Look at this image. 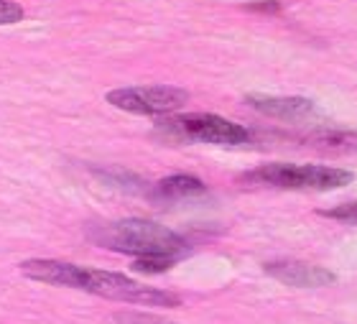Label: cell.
<instances>
[{
    "label": "cell",
    "mask_w": 357,
    "mask_h": 324,
    "mask_svg": "<svg viewBox=\"0 0 357 324\" xmlns=\"http://www.w3.org/2000/svg\"><path fill=\"white\" fill-rule=\"evenodd\" d=\"M21 273L26 279L38 281V284L77 288V291H87V294L110 299V302L138 304V307H178L181 304V299L176 294H172V291L143 286L141 281L123 276V273L75 265L67 263V260H26V263H21Z\"/></svg>",
    "instance_id": "cell-1"
},
{
    "label": "cell",
    "mask_w": 357,
    "mask_h": 324,
    "mask_svg": "<svg viewBox=\"0 0 357 324\" xmlns=\"http://www.w3.org/2000/svg\"><path fill=\"white\" fill-rule=\"evenodd\" d=\"M89 240L100 248L128 253L135 258L166 256V258L178 260L189 251L186 240L178 233L153 220H120L97 225V228L89 230Z\"/></svg>",
    "instance_id": "cell-2"
},
{
    "label": "cell",
    "mask_w": 357,
    "mask_h": 324,
    "mask_svg": "<svg viewBox=\"0 0 357 324\" xmlns=\"http://www.w3.org/2000/svg\"><path fill=\"white\" fill-rule=\"evenodd\" d=\"M355 174L337 166L319 163H266L248 171L240 182L253 186H273V189H296V192H329L352 184Z\"/></svg>",
    "instance_id": "cell-3"
},
{
    "label": "cell",
    "mask_w": 357,
    "mask_h": 324,
    "mask_svg": "<svg viewBox=\"0 0 357 324\" xmlns=\"http://www.w3.org/2000/svg\"><path fill=\"white\" fill-rule=\"evenodd\" d=\"M166 133H172L176 138L197 140V143H212V146H240L250 140L248 128L240 123L215 115V112H189V115H178L161 123Z\"/></svg>",
    "instance_id": "cell-4"
},
{
    "label": "cell",
    "mask_w": 357,
    "mask_h": 324,
    "mask_svg": "<svg viewBox=\"0 0 357 324\" xmlns=\"http://www.w3.org/2000/svg\"><path fill=\"white\" fill-rule=\"evenodd\" d=\"M112 108L133 115H172L189 103V92L174 84H141V87H120L110 89L105 97Z\"/></svg>",
    "instance_id": "cell-5"
},
{
    "label": "cell",
    "mask_w": 357,
    "mask_h": 324,
    "mask_svg": "<svg viewBox=\"0 0 357 324\" xmlns=\"http://www.w3.org/2000/svg\"><path fill=\"white\" fill-rule=\"evenodd\" d=\"M266 273L294 288H321L332 286L337 276L324 265L304 263V260H275L266 265Z\"/></svg>",
    "instance_id": "cell-6"
},
{
    "label": "cell",
    "mask_w": 357,
    "mask_h": 324,
    "mask_svg": "<svg viewBox=\"0 0 357 324\" xmlns=\"http://www.w3.org/2000/svg\"><path fill=\"white\" fill-rule=\"evenodd\" d=\"M245 103L253 110L263 112L275 120H306L312 118L317 108L309 97H278V95H248Z\"/></svg>",
    "instance_id": "cell-7"
},
{
    "label": "cell",
    "mask_w": 357,
    "mask_h": 324,
    "mask_svg": "<svg viewBox=\"0 0 357 324\" xmlns=\"http://www.w3.org/2000/svg\"><path fill=\"white\" fill-rule=\"evenodd\" d=\"M306 143L327 154H357V133L347 128H317L306 135Z\"/></svg>",
    "instance_id": "cell-8"
},
{
    "label": "cell",
    "mask_w": 357,
    "mask_h": 324,
    "mask_svg": "<svg viewBox=\"0 0 357 324\" xmlns=\"http://www.w3.org/2000/svg\"><path fill=\"white\" fill-rule=\"evenodd\" d=\"M197 194H204V184L197 177H189V174H176V177L161 179L151 189V199L153 202H178V199L197 197Z\"/></svg>",
    "instance_id": "cell-9"
},
{
    "label": "cell",
    "mask_w": 357,
    "mask_h": 324,
    "mask_svg": "<svg viewBox=\"0 0 357 324\" xmlns=\"http://www.w3.org/2000/svg\"><path fill=\"white\" fill-rule=\"evenodd\" d=\"M174 263H176V258H166V256H146V258H135L133 271L156 276V273H166Z\"/></svg>",
    "instance_id": "cell-10"
},
{
    "label": "cell",
    "mask_w": 357,
    "mask_h": 324,
    "mask_svg": "<svg viewBox=\"0 0 357 324\" xmlns=\"http://www.w3.org/2000/svg\"><path fill=\"white\" fill-rule=\"evenodd\" d=\"M321 217H329V220L337 222H347V225H357V202H344L340 207H332V209H321Z\"/></svg>",
    "instance_id": "cell-11"
},
{
    "label": "cell",
    "mask_w": 357,
    "mask_h": 324,
    "mask_svg": "<svg viewBox=\"0 0 357 324\" xmlns=\"http://www.w3.org/2000/svg\"><path fill=\"white\" fill-rule=\"evenodd\" d=\"M23 21V8L13 0H0V26H15Z\"/></svg>",
    "instance_id": "cell-12"
}]
</instances>
